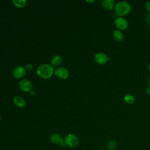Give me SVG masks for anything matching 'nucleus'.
I'll list each match as a JSON object with an SVG mask.
<instances>
[{
    "label": "nucleus",
    "mask_w": 150,
    "mask_h": 150,
    "mask_svg": "<svg viewBox=\"0 0 150 150\" xmlns=\"http://www.w3.org/2000/svg\"><path fill=\"white\" fill-rule=\"evenodd\" d=\"M115 4L114 0H103L101 1V5L106 11L112 10L114 8Z\"/></svg>",
    "instance_id": "nucleus-9"
},
{
    "label": "nucleus",
    "mask_w": 150,
    "mask_h": 150,
    "mask_svg": "<svg viewBox=\"0 0 150 150\" xmlns=\"http://www.w3.org/2000/svg\"><path fill=\"white\" fill-rule=\"evenodd\" d=\"M94 61L96 63L100 65H103L106 64L110 58L103 52H98L95 54L94 56Z\"/></svg>",
    "instance_id": "nucleus-4"
},
{
    "label": "nucleus",
    "mask_w": 150,
    "mask_h": 150,
    "mask_svg": "<svg viewBox=\"0 0 150 150\" xmlns=\"http://www.w3.org/2000/svg\"><path fill=\"white\" fill-rule=\"evenodd\" d=\"M87 2H88V3H92V2H94L95 1L93 0V1H86Z\"/></svg>",
    "instance_id": "nucleus-21"
},
{
    "label": "nucleus",
    "mask_w": 150,
    "mask_h": 150,
    "mask_svg": "<svg viewBox=\"0 0 150 150\" xmlns=\"http://www.w3.org/2000/svg\"><path fill=\"white\" fill-rule=\"evenodd\" d=\"M64 141L66 144V146L70 148H76L79 144V139L75 134H69L67 135L64 138Z\"/></svg>",
    "instance_id": "nucleus-3"
},
{
    "label": "nucleus",
    "mask_w": 150,
    "mask_h": 150,
    "mask_svg": "<svg viewBox=\"0 0 150 150\" xmlns=\"http://www.w3.org/2000/svg\"><path fill=\"white\" fill-rule=\"evenodd\" d=\"M54 74L58 79L61 80H66L69 76V70L64 67H57L54 70Z\"/></svg>",
    "instance_id": "nucleus-7"
},
{
    "label": "nucleus",
    "mask_w": 150,
    "mask_h": 150,
    "mask_svg": "<svg viewBox=\"0 0 150 150\" xmlns=\"http://www.w3.org/2000/svg\"><path fill=\"white\" fill-rule=\"evenodd\" d=\"M148 68L149 70L150 71V63L148 64Z\"/></svg>",
    "instance_id": "nucleus-22"
},
{
    "label": "nucleus",
    "mask_w": 150,
    "mask_h": 150,
    "mask_svg": "<svg viewBox=\"0 0 150 150\" xmlns=\"http://www.w3.org/2000/svg\"><path fill=\"white\" fill-rule=\"evenodd\" d=\"M148 83L149 84V86H150V77H149V79H148Z\"/></svg>",
    "instance_id": "nucleus-23"
},
{
    "label": "nucleus",
    "mask_w": 150,
    "mask_h": 150,
    "mask_svg": "<svg viewBox=\"0 0 150 150\" xmlns=\"http://www.w3.org/2000/svg\"><path fill=\"white\" fill-rule=\"evenodd\" d=\"M99 150H107V149H99Z\"/></svg>",
    "instance_id": "nucleus-24"
},
{
    "label": "nucleus",
    "mask_w": 150,
    "mask_h": 150,
    "mask_svg": "<svg viewBox=\"0 0 150 150\" xmlns=\"http://www.w3.org/2000/svg\"><path fill=\"white\" fill-rule=\"evenodd\" d=\"M117 146V142L115 139L110 140L107 144L108 150H114Z\"/></svg>",
    "instance_id": "nucleus-16"
},
{
    "label": "nucleus",
    "mask_w": 150,
    "mask_h": 150,
    "mask_svg": "<svg viewBox=\"0 0 150 150\" xmlns=\"http://www.w3.org/2000/svg\"><path fill=\"white\" fill-rule=\"evenodd\" d=\"M145 21L148 23L150 24V13H147L145 16Z\"/></svg>",
    "instance_id": "nucleus-19"
},
{
    "label": "nucleus",
    "mask_w": 150,
    "mask_h": 150,
    "mask_svg": "<svg viewBox=\"0 0 150 150\" xmlns=\"http://www.w3.org/2000/svg\"><path fill=\"white\" fill-rule=\"evenodd\" d=\"M54 68L49 64H42L38 66L36 69L37 74L41 78L47 79L50 78L54 74Z\"/></svg>",
    "instance_id": "nucleus-2"
},
{
    "label": "nucleus",
    "mask_w": 150,
    "mask_h": 150,
    "mask_svg": "<svg viewBox=\"0 0 150 150\" xmlns=\"http://www.w3.org/2000/svg\"><path fill=\"white\" fill-rule=\"evenodd\" d=\"M114 25L120 30H124L128 28V22L125 18L118 16L114 19Z\"/></svg>",
    "instance_id": "nucleus-6"
},
{
    "label": "nucleus",
    "mask_w": 150,
    "mask_h": 150,
    "mask_svg": "<svg viewBox=\"0 0 150 150\" xmlns=\"http://www.w3.org/2000/svg\"><path fill=\"white\" fill-rule=\"evenodd\" d=\"M49 139L50 142L52 144H56V145H60V144L62 142V141L64 139L62 137L57 133L52 134L49 137Z\"/></svg>",
    "instance_id": "nucleus-10"
},
{
    "label": "nucleus",
    "mask_w": 150,
    "mask_h": 150,
    "mask_svg": "<svg viewBox=\"0 0 150 150\" xmlns=\"http://www.w3.org/2000/svg\"><path fill=\"white\" fill-rule=\"evenodd\" d=\"M145 8L148 13H150V1H148L145 3Z\"/></svg>",
    "instance_id": "nucleus-18"
},
{
    "label": "nucleus",
    "mask_w": 150,
    "mask_h": 150,
    "mask_svg": "<svg viewBox=\"0 0 150 150\" xmlns=\"http://www.w3.org/2000/svg\"><path fill=\"white\" fill-rule=\"evenodd\" d=\"M26 70L24 67L17 66L16 67L12 72V74L15 79H22L26 74Z\"/></svg>",
    "instance_id": "nucleus-8"
},
{
    "label": "nucleus",
    "mask_w": 150,
    "mask_h": 150,
    "mask_svg": "<svg viewBox=\"0 0 150 150\" xmlns=\"http://www.w3.org/2000/svg\"><path fill=\"white\" fill-rule=\"evenodd\" d=\"M114 12L118 16L124 17L131 11V6L127 1H122L115 4Z\"/></svg>",
    "instance_id": "nucleus-1"
},
{
    "label": "nucleus",
    "mask_w": 150,
    "mask_h": 150,
    "mask_svg": "<svg viewBox=\"0 0 150 150\" xmlns=\"http://www.w3.org/2000/svg\"><path fill=\"white\" fill-rule=\"evenodd\" d=\"M26 0H13V5L18 7V8H23L26 5Z\"/></svg>",
    "instance_id": "nucleus-15"
},
{
    "label": "nucleus",
    "mask_w": 150,
    "mask_h": 150,
    "mask_svg": "<svg viewBox=\"0 0 150 150\" xmlns=\"http://www.w3.org/2000/svg\"><path fill=\"white\" fill-rule=\"evenodd\" d=\"M1 114H0V121H1Z\"/></svg>",
    "instance_id": "nucleus-25"
},
{
    "label": "nucleus",
    "mask_w": 150,
    "mask_h": 150,
    "mask_svg": "<svg viewBox=\"0 0 150 150\" xmlns=\"http://www.w3.org/2000/svg\"><path fill=\"white\" fill-rule=\"evenodd\" d=\"M124 100L125 101V103L128 104H132L134 102H135V97L131 95V94H127L125 96L124 98Z\"/></svg>",
    "instance_id": "nucleus-14"
},
{
    "label": "nucleus",
    "mask_w": 150,
    "mask_h": 150,
    "mask_svg": "<svg viewBox=\"0 0 150 150\" xmlns=\"http://www.w3.org/2000/svg\"><path fill=\"white\" fill-rule=\"evenodd\" d=\"M25 69L26 71H30L32 70V69H33V66H32V64H27L25 65Z\"/></svg>",
    "instance_id": "nucleus-17"
},
{
    "label": "nucleus",
    "mask_w": 150,
    "mask_h": 150,
    "mask_svg": "<svg viewBox=\"0 0 150 150\" xmlns=\"http://www.w3.org/2000/svg\"><path fill=\"white\" fill-rule=\"evenodd\" d=\"M18 86L20 90L24 92H30L33 87L32 82L26 79L21 80L19 81Z\"/></svg>",
    "instance_id": "nucleus-5"
},
{
    "label": "nucleus",
    "mask_w": 150,
    "mask_h": 150,
    "mask_svg": "<svg viewBox=\"0 0 150 150\" xmlns=\"http://www.w3.org/2000/svg\"><path fill=\"white\" fill-rule=\"evenodd\" d=\"M149 30H150V24H149Z\"/></svg>",
    "instance_id": "nucleus-26"
},
{
    "label": "nucleus",
    "mask_w": 150,
    "mask_h": 150,
    "mask_svg": "<svg viewBox=\"0 0 150 150\" xmlns=\"http://www.w3.org/2000/svg\"><path fill=\"white\" fill-rule=\"evenodd\" d=\"M112 37L117 42H122L124 39V35L123 33L120 30H115L112 32Z\"/></svg>",
    "instance_id": "nucleus-12"
},
{
    "label": "nucleus",
    "mask_w": 150,
    "mask_h": 150,
    "mask_svg": "<svg viewBox=\"0 0 150 150\" xmlns=\"http://www.w3.org/2000/svg\"><path fill=\"white\" fill-rule=\"evenodd\" d=\"M62 63V58L60 55L54 56L50 61V64L53 67H59Z\"/></svg>",
    "instance_id": "nucleus-13"
},
{
    "label": "nucleus",
    "mask_w": 150,
    "mask_h": 150,
    "mask_svg": "<svg viewBox=\"0 0 150 150\" xmlns=\"http://www.w3.org/2000/svg\"><path fill=\"white\" fill-rule=\"evenodd\" d=\"M145 92L148 95V96H150V86H148L146 89H145Z\"/></svg>",
    "instance_id": "nucleus-20"
},
{
    "label": "nucleus",
    "mask_w": 150,
    "mask_h": 150,
    "mask_svg": "<svg viewBox=\"0 0 150 150\" xmlns=\"http://www.w3.org/2000/svg\"><path fill=\"white\" fill-rule=\"evenodd\" d=\"M13 101L14 104L19 108H22L26 104V102H25V99L23 98V97H22L21 96H15L13 98Z\"/></svg>",
    "instance_id": "nucleus-11"
}]
</instances>
